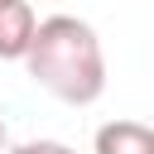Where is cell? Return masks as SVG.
I'll return each mask as SVG.
<instances>
[{
	"label": "cell",
	"instance_id": "cell-1",
	"mask_svg": "<svg viewBox=\"0 0 154 154\" xmlns=\"http://www.w3.org/2000/svg\"><path fill=\"white\" fill-rule=\"evenodd\" d=\"M24 67H29V77L48 96H58L67 106H91L106 91L101 38L77 14H48V19H38L34 38H29V53H24Z\"/></svg>",
	"mask_w": 154,
	"mask_h": 154
},
{
	"label": "cell",
	"instance_id": "cell-2",
	"mask_svg": "<svg viewBox=\"0 0 154 154\" xmlns=\"http://www.w3.org/2000/svg\"><path fill=\"white\" fill-rule=\"evenodd\" d=\"M34 5L29 0H0V58L24 63L29 38H34Z\"/></svg>",
	"mask_w": 154,
	"mask_h": 154
},
{
	"label": "cell",
	"instance_id": "cell-3",
	"mask_svg": "<svg viewBox=\"0 0 154 154\" xmlns=\"http://www.w3.org/2000/svg\"><path fill=\"white\" fill-rule=\"evenodd\" d=\"M91 154H154V130L144 120H106L91 140Z\"/></svg>",
	"mask_w": 154,
	"mask_h": 154
},
{
	"label": "cell",
	"instance_id": "cell-4",
	"mask_svg": "<svg viewBox=\"0 0 154 154\" xmlns=\"http://www.w3.org/2000/svg\"><path fill=\"white\" fill-rule=\"evenodd\" d=\"M10 154H72V149L58 144V140H24V144H14Z\"/></svg>",
	"mask_w": 154,
	"mask_h": 154
},
{
	"label": "cell",
	"instance_id": "cell-5",
	"mask_svg": "<svg viewBox=\"0 0 154 154\" xmlns=\"http://www.w3.org/2000/svg\"><path fill=\"white\" fill-rule=\"evenodd\" d=\"M10 149V130H5V120H0V154Z\"/></svg>",
	"mask_w": 154,
	"mask_h": 154
}]
</instances>
